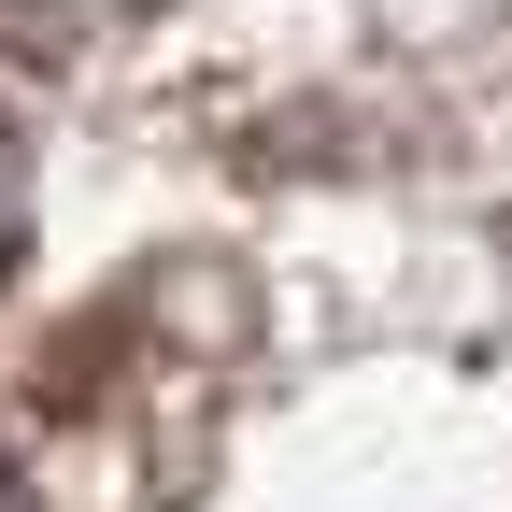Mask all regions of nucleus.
<instances>
[{"instance_id": "nucleus-1", "label": "nucleus", "mask_w": 512, "mask_h": 512, "mask_svg": "<svg viewBox=\"0 0 512 512\" xmlns=\"http://www.w3.org/2000/svg\"><path fill=\"white\" fill-rule=\"evenodd\" d=\"M15 200H29V157H15V114H0V256H15Z\"/></svg>"}, {"instance_id": "nucleus-2", "label": "nucleus", "mask_w": 512, "mask_h": 512, "mask_svg": "<svg viewBox=\"0 0 512 512\" xmlns=\"http://www.w3.org/2000/svg\"><path fill=\"white\" fill-rule=\"evenodd\" d=\"M15 15H100V0H15Z\"/></svg>"}]
</instances>
